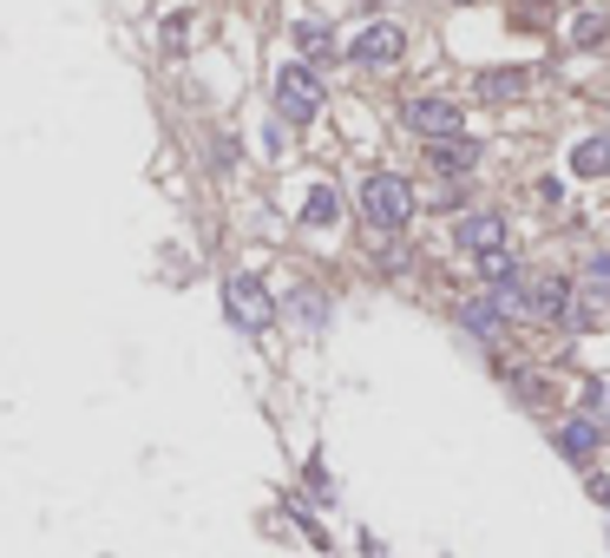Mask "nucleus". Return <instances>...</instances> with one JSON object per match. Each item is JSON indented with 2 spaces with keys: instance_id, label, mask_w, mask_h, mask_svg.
Here are the masks:
<instances>
[{
  "instance_id": "obj_17",
  "label": "nucleus",
  "mask_w": 610,
  "mask_h": 558,
  "mask_svg": "<svg viewBox=\"0 0 610 558\" xmlns=\"http://www.w3.org/2000/svg\"><path fill=\"white\" fill-rule=\"evenodd\" d=\"M512 13H519V27H532V33H539V27H551V0H519Z\"/></svg>"
},
{
  "instance_id": "obj_2",
  "label": "nucleus",
  "mask_w": 610,
  "mask_h": 558,
  "mask_svg": "<svg viewBox=\"0 0 610 558\" xmlns=\"http://www.w3.org/2000/svg\"><path fill=\"white\" fill-rule=\"evenodd\" d=\"M223 316H230V329H243V336H270V329H276V296H270V282L250 277V270L223 277Z\"/></svg>"
},
{
  "instance_id": "obj_13",
  "label": "nucleus",
  "mask_w": 610,
  "mask_h": 558,
  "mask_svg": "<svg viewBox=\"0 0 610 558\" xmlns=\"http://www.w3.org/2000/svg\"><path fill=\"white\" fill-rule=\"evenodd\" d=\"M336 217H341V191L336 185H316V191L302 198V223H309V230H329Z\"/></svg>"
},
{
  "instance_id": "obj_4",
  "label": "nucleus",
  "mask_w": 610,
  "mask_h": 558,
  "mask_svg": "<svg viewBox=\"0 0 610 558\" xmlns=\"http://www.w3.org/2000/svg\"><path fill=\"white\" fill-rule=\"evenodd\" d=\"M401 53H407V33L394 20H368V27L348 40V67H368V72L401 67Z\"/></svg>"
},
{
  "instance_id": "obj_9",
  "label": "nucleus",
  "mask_w": 610,
  "mask_h": 558,
  "mask_svg": "<svg viewBox=\"0 0 610 558\" xmlns=\"http://www.w3.org/2000/svg\"><path fill=\"white\" fill-rule=\"evenodd\" d=\"M551 447H558V454H564V460H578V467H584V460H591V454H598V447H604V434H598V420H564V427H558V434H551Z\"/></svg>"
},
{
  "instance_id": "obj_8",
  "label": "nucleus",
  "mask_w": 610,
  "mask_h": 558,
  "mask_svg": "<svg viewBox=\"0 0 610 558\" xmlns=\"http://www.w3.org/2000/svg\"><path fill=\"white\" fill-rule=\"evenodd\" d=\"M479 165V145L460 132V139H427V171H440V178H467Z\"/></svg>"
},
{
  "instance_id": "obj_18",
  "label": "nucleus",
  "mask_w": 610,
  "mask_h": 558,
  "mask_svg": "<svg viewBox=\"0 0 610 558\" xmlns=\"http://www.w3.org/2000/svg\"><path fill=\"white\" fill-rule=\"evenodd\" d=\"M584 289H591V296H610V257H591V263H584Z\"/></svg>"
},
{
  "instance_id": "obj_20",
  "label": "nucleus",
  "mask_w": 610,
  "mask_h": 558,
  "mask_svg": "<svg viewBox=\"0 0 610 558\" xmlns=\"http://www.w3.org/2000/svg\"><path fill=\"white\" fill-rule=\"evenodd\" d=\"M604 408H610V375L598 381V415H604Z\"/></svg>"
},
{
  "instance_id": "obj_11",
  "label": "nucleus",
  "mask_w": 610,
  "mask_h": 558,
  "mask_svg": "<svg viewBox=\"0 0 610 558\" xmlns=\"http://www.w3.org/2000/svg\"><path fill=\"white\" fill-rule=\"evenodd\" d=\"M296 47L309 53L302 67H322V60H336V27L329 20H296Z\"/></svg>"
},
{
  "instance_id": "obj_10",
  "label": "nucleus",
  "mask_w": 610,
  "mask_h": 558,
  "mask_svg": "<svg viewBox=\"0 0 610 558\" xmlns=\"http://www.w3.org/2000/svg\"><path fill=\"white\" fill-rule=\"evenodd\" d=\"M460 329H473L479 342H499L512 322H506V309H499L492 296H479V302H467V309H460Z\"/></svg>"
},
{
  "instance_id": "obj_21",
  "label": "nucleus",
  "mask_w": 610,
  "mask_h": 558,
  "mask_svg": "<svg viewBox=\"0 0 610 558\" xmlns=\"http://www.w3.org/2000/svg\"><path fill=\"white\" fill-rule=\"evenodd\" d=\"M453 7H473V0H453Z\"/></svg>"
},
{
  "instance_id": "obj_12",
  "label": "nucleus",
  "mask_w": 610,
  "mask_h": 558,
  "mask_svg": "<svg viewBox=\"0 0 610 558\" xmlns=\"http://www.w3.org/2000/svg\"><path fill=\"white\" fill-rule=\"evenodd\" d=\"M571 178H610V139L598 132V139L571 145Z\"/></svg>"
},
{
  "instance_id": "obj_1",
  "label": "nucleus",
  "mask_w": 610,
  "mask_h": 558,
  "mask_svg": "<svg viewBox=\"0 0 610 558\" xmlns=\"http://www.w3.org/2000/svg\"><path fill=\"white\" fill-rule=\"evenodd\" d=\"M361 217L374 223V230H407L413 223V185H407L401 171H368L361 178Z\"/></svg>"
},
{
  "instance_id": "obj_5",
  "label": "nucleus",
  "mask_w": 610,
  "mask_h": 558,
  "mask_svg": "<svg viewBox=\"0 0 610 558\" xmlns=\"http://www.w3.org/2000/svg\"><path fill=\"white\" fill-rule=\"evenodd\" d=\"M401 119H407V132H420V139H460V132H467V112H460L453 99H433V92L407 99Z\"/></svg>"
},
{
  "instance_id": "obj_16",
  "label": "nucleus",
  "mask_w": 610,
  "mask_h": 558,
  "mask_svg": "<svg viewBox=\"0 0 610 558\" xmlns=\"http://www.w3.org/2000/svg\"><path fill=\"white\" fill-rule=\"evenodd\" d=\"M604 33H610V20H604V13H584V20L571 27V40H578V47H598Z\"/></svg>"
},
{
  "instance_id": "obj_3",
  "label": "nucleus",
  "mask_w": 610,
  "mask_h": 558,
  "mask_svg": "<svg viewBox=\"0 0 610 558\" xmlns=\"http://www.w3.org/2000/svg\"><path fill=\"white\" fill-rule=\"evenodd\" d=\"M270 92H276V112H282L289 126H309V119L322 112V72H316V67H302V60L276 67Z\"/></svg>"
},
{
  "instance_id": "obj_19",
  "label": "nucleus",
  "mask_w": 610,
  "mask_h": 558,
  "mask_svg": "<svg viewBox=\"0 0 610 558\" xmlns=\"http://www.w3.org/2000/svg\"><path fill=\"white\" fill-rule=\"evenodd\" d=\"M591 499H604V506H610V480H604V474H591Z\"/></svg>"
},
{
  "instance_id": "obj_14",
  "label": "nucleus",
  "mask_w": 610,
  "mask_h": 558,
  "mask_svg": "<svg viewBox=\"0 0 610 558\" xmlns=\"http://www.w3.org/2000/svg\"><path fill=\"white\" fill-rule=\"evenodd\" d=\"M526 86H532V72H526V67H499V72H479V92H486V99H519Z\"/></svg>"
},
{
  "instance_id": "obj_7",
  "label": "nucleus",
  "mask_w": 610,
  "mask_h": 558,
  "mask_svg": "<svg viewBox=\"0 0 610 558\" xmlns=\"http://www.w3.org/2000/svg\"><path fill=\"white\" fill-rule=\"evenodd\" d=\"M453 243H460L467 257H492V250H506V217H499V210H467V217L453 223Z\"/></svg>"
},
{
  "instance_id": "obj_6",
  "label": "nucleus",
  "mask_w": 610,
  "mask_h": 558,
  "mask_svg": "<svg viewBox=\"0 0 610 558\" xmlns=\"http://www.w3.org/2000/svg\"><path fill=\"white\" fill-rule=\"evenodd\" d=\"M571 296H578V289H571V277H551V270H544V277H532V282H519V309H526L532 322H564Z\"/></svg>"
},
{
  "instance_id": "obj_15",
  "label": "nucleus",
  "mask_w": 610,
  "mask_h": 558,
  "mask_svg": "<svg viewBox=\"0 0 610 558\" xmlns=\"http://www.w3.org/2000/svg\"><path fill=\"white\" fill-rule=\"evenodd\" d=\"M479 277L492 282V289H506V282H519L526 270H519V257H512V250H492V257H479Z\"/></svg>"
}]
</instances>
